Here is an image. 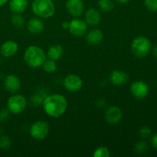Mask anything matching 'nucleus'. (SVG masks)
<instances>
[{"mask_svg": "<svg viewBox=\"0 0 157 157\" xmlns=\"http://www.w3.org/2000/svg\"><path fill=\"white\" fill-rule=\"evenodd\" d=\"M63 84L69 92H77L82 88L83 81L78 75L71 74L64 78Z\"/></svg>", "mask_w": 157, "mask_h": 157, "instance_id": "8", "label": "nucleus"}, {"mask_svg": "<svg viewBox=\"0 0 157 157\" xmlns=\"http://www.w3.org/2000/svg\"><path fill=\"white\" fill-rule=\"evenodd\" d=\"M11 140L9 136H0V148L2 150H8L11 147Z\"/></svg>", "mask_w": 157, "mask_h": 157, "instance_id": "25", "label": "nucleus"}, {"mask_svg": "<svg viewBox=\"0 0 157 157\" xmlns=\"http://www.w3.org/2000/svg\"><path fill=\"white\" fill-rule=\"evenodd\" d=\"M41 67H43V70H44L46 73H54V72L56 71L57 70L56 61H53V60L52 59H49V58L48 59L46 58L45 61H44V63H43Z\"/></svg>", "mask_w": 157, "mask_h": 157, "instance_id": "20", "label": "nucleus"}, {"mask_svg": "<svg viewBox=\"0 0 157 157\" xmlns=\"http://www.w3.org/2000/svg\"><path fill=\"white\" fill-rule=\"evenodd\" d=\"M93 156L94 157H109L110 156V150L105 147H99L94 151Z\"/></svg>", "mask_w": 157, "mask_h": 157, "instance_id": "23", "label": "nucleus"}, {"mask_svg": "<svg viewBox=\"0 0 157 157\" xmlns=\"http://www.w3.org/2000/svg\"><path fill=\"white\" fill-rule=\"evenodd\" d=\"M49 133V125L46 121H38L32 124L29 129L31 136L36 140H43Z\"/></svg>", "mask_w": 157, "mask_h": 157, "instance_id": "6", "label": "nucleus"}, {"mask_svg": "<svg viewBox=\"0 0 157 157\" xmlns=\"http://www.w3.org/2000/svg\"><path fill=\"white\" fill-rule=\"evenodd\" d=\"M104 39V33L101 30L98 29H92L86 36V41L90 45H97L99 44Z\"/></svg>", "mask_w": 157, "mask_h": 157, "instance_id": "16", "label": "nucleus"}, {"mask_svg": "<svg viewBox=\"0 0 157 157\" xmlns=\"http://www.w3.org/2000/svg\"><path fill=\"white\" fill-rule=\"evenodd\" d=\"M32 9L37 16L41 18H49L55 15V5L52 0H33Z\"/></svg>", "mask_w": 157, "mask_h": 157, "instance_id": "3", "label": "nucleus"}, {"mask_svg": "<svg viewBox=\"0 0 157 157\" xmlns=\"http://www.w3.org/2000/svg\"><path fill=\"white\" fill-rule=\"evenodd\" d=\"M130 93L136 99H143L148 95L150 87L148 84L142 81H134L130 85Z\"/></svg>", "mask_w": 157, "mask_h": 157, "instance_id": "9", "label": "nucleus"}, {"mask_svg": "<svg viewBox=\"0 0 157 157\" xmlns=\"http://www.w3.org/2000/svg\"><path fill=\"white\" fill-rule=\"evenodd\" d=\"M12 22L16 28H21L25 24V18L21 14H14L12 17Z\"/></svg>", "mask_w": 157, "mask_h": 157, "instance_id": "24", "label": "nucleus"}, {"mask_svg": "<svg viewBox=\"0 0 157 157\" xmlns=\"http://www.w3.org/2000/svg\"><path fill=\"white\" fill-rule=\"evenodd\" d=\"M47 58L45 52L38 45H30L24 53V60L26 64L32 68H38L42 66Z\"/></svg>", "mask_w": 157, "mask_h": 157, "instance_id": "2", "label": "nucleus"}, {"mask_svg": "<svg viewBox=\"0 0 157 157\" xmlns=\"http://www.w3.org/2000/svg\"><path fill=\"white\" fill-rule=\"evenodd\" d=\"M105 120L108 124H117L121 121L123 117L121 108L117 106H111L108 107L105 111Z\"/></svg>", "mask_w": 157, "mask_h": 157, "instance_id": "11", "label": "nucleus"}, {"mask_svg": "<svg viewBox=\"0 0 157 157\" xmlns=\"http://www.w3.org/2000/svg\"><path fill=\"white\" fill-rule=\"evenodd\" d=\"M69 28L67 30L74 36L82 37L86 34L87 31V24L85 21L81 18H75L71 20Z\"/></svg>", "mask_w": 157, "mask_h": 157, "instance_id": "7", "label": "nucleus"}, {"mask_svg": "<svg viewBox=\"0 0 157 157\" xmlns=\"http://www.w3.org/2000/svg\"><path fill=\"white\" fill-rule=\"evenodd\" d=\"M27 107V100L21 94H14L7 101V108L9 113L19 114Z\"/></svg>", "mask_w": 157, "mask_h": 157, "instance_id": "5", "label": "nucleus"}, {"mask_svg": "<svg viewBox=\"0 0 157 157\" xmlns=\"http://www.w3.org/2000/svg\"><path fill=\"white\" fill-rule=\"evenodd\" d=\"M69 24H70V22H69L68 21H64V22L62 23V25H62V28L64 29H68V28H69Z\"/></svg>", "mask_w": 157, "mask_h": 157, "instance_id": "30", "label": "nucleus"}, {"mask_svg": "<svg viewBox=\"0 0 157 157\" xmlns=\"http://www.w3.org/2000/svg\"><path fill=\"white\" fill-rule=\"evenodd\" d=\"M44 29V25L42 20L35 17L32 18L27 22V29L29 32L32 34H39L43 32Z\"/></svg>", "mask_w": 157, "mask_h": 157, "instance_id": "17", "label": "nucleus"}, {"mask_svg": "<svg viewBox=\"0 0 157 157\" xmlns=\"http://www.w3.org/2000/svg\"><path fill=\"white\" fill-rule=\"evenodd\" d=\"M151 130L148 127H146V126L140 127L139 130V135L142 139H148L151 136Z\"/></svg>", "mask_w": 157, "mask_h": 157, "instance_id": "26", "label": "nucleus"}, {"mask_svg": "<svg viewBox=\"0 0 157 157\" xmlns=\"http://www.w3.org/2000/svg\"><path fill=\"white\" fill-rule=\"evenodd\" d=\"M151 144L153 148L157 150V133L153 135L151 139Z\"/></svg>", "mask_w": 157, "mask_h": 157, "instance_id": "29", "label": "nucleus"}, {"mask_svg": "<svg viewBox=\"0 0 157 157\" xmlns=\"http://www.w3.org/2000/svg\"><path fill=\"white\" fill-rule=\"evenodd\" d=\"M9 110H0V121H4L9 117Z\"/></svg>", "mask_w": 157, "mask_h": 157, "instance_id": "28", "label": "nucleus"}, {"mask_svg": "<svg viewBox=\"0 0 157 157\" xmlns=\"http://www.w3.org/2000/svg\"><path fill=\"white\" fill-rule=\"evenodd\" d=\"M18 45L13 40H8L3 43L0 48V53L6 58H10L17 53Z\"/></svg>", "mask_w": 157, "mask_h": 157, "instance_id": "13", "label": "nucleus"}, {"mask_svg": "<svg viewBox=\"0 0 157 157\" xmlns=\"http://www.w3.org/2000/svg\"><path fill=\"white\" fill-rule=\"evenodd\" d=\"M8 1H9V0H0V7L5 6V5L8 2Z\"/></svg>", "mask_w": 157, "mask_h": 157, "instance_id": "33", "label": "nucleus"}, {"mask_svg": "<svg viewBox=\"0 0 157 157\" xmlns=\"http://www.w3.org/2000/svg\"><path fill=\"white\" fill-rule=\"evenodd\" d=\"M65 6L67 12L75 18L81 16L84 13V5L83 0H67Z\"/></svg>", "mask_w": 157, "mask_h": 157, "instance_id": "10", "label": "nucleus"}, {"mask_svg": "<svg viewBox=\"0 0 157 157\" xmlns=\"http://www.w3.org/2000/svg\"><path fill=\"white\" fill-rule=\"evenodd\" d=\"M98 6L100 9L104 12H111L114 8V3L113 0H99Z\"/></svg>", "mask_w": 157, "mask_h": 157, "instance_id": "21", "label": "nucleus"}, {"mask_svg": "<svg viewBox=\"0 0 157 157\" xmlns=\"http://www.w3.org/2000/svg\"><path fill=\"white\" fill-rule=\"evenodd\" d=\"M110 82L116 86L124 85L129 81V75L124 71L114 70L110 73Z\"/></svg>", "mask_w": 157, "mask_h": 157, "instance_id": "14", "label": "nucleus"}, {"mask_svg": "<svg viewBox=\"0 0 157 157\" xmlns=\"http://www.w3.org/2000/svg\"><path fill=\"white\" fill-rule=\"evenodd\" d=\"M4 85L9 92L15 94L21 89V81L15 75H9L6 76L4 81Z\"/></svg>", "mask_w": 157, "mask_h": 157, "instance_id": "12", "label": "nucleus"}, {"mask_svg": "<svg viewBox=\"0 0 157 157\" xmlns=\"http://www.w3.org/2000/svg\"><path fill=\"white\" fill-rule=\"evenodd\" d=\"M145 6L151 12L157 11V0H144Z\"/></svg>", "mask_w": 157, "mask_h": 157, "instance_id": "27", "label": "nucleus"}, {"mask_svg": "<svg viewBox=\"0 0 157 157\" xmlns=\"http://www.w3.org/2000/svg\"><path fill=\"white\" fill-rule=\"evenodd\" d=\"M101 20V15L99 11L95 8H90L85 12V21L87 25L97 26Z\"/></svg>", "mask_w": 157, "mask_h": 157, "instance_id": "15", "label": "nucleus"}, {"mask_svg": "<svg viewBox=\"0 0 157 157\" xmlns=\"http://www.w3.org/2000/svg\"><path fill=\"white\" fill-rule=\"evenodd\" d=\"M42 105L46 114L51 117L58 118L67 110V101L62 94H54L44 98Z\"/></svg>", "mask_w": 157, "mask_h": 157, "instance_id": "1", "label": "nucleus"}, {"mask_svg": "<svg viewBox=\"0 0 157 157\" xmlns=\"http://www.w3.org/2000/svg\"><path fill=\"white\" fill-rule=\"evenodd\" d=\"M151 41L144 36H138L133 40L131 43V51L137 58H144L147 56L151 49Z\"/></svg>", "mask_w": 157, "mask_h": 157, "instance_id": "4", "label": "nucleus"}, {"mask_svg": "<svg viewBox=\"0 0 157 157\" xmlns=\"http://www.w3.org/2000/svg\"><path fill=\"white\" fill-rule=\"evenodd\" d=\"M115 1L118 3H121V4H125V3L129 2L130 0H115Z\"/></svg>", "mask_w": 157, "mask_h": 157, "instance_id": "31", "label": "nucleus"}, {"mask_svg": "<svg viewBox=\"0 0 157 157\" xmlns=\"http://www.w3.org/2000/svg\"><path fill=\"white\" fill-rule=\"evenodd\" d=\"M153 55L155 58H157V45L155 46L153 49Z\"/></svg>", "mask_w": 157, "mask_h": 157, "instance_id": "32", "label": "nucleus"}, {"mask_svg": "<svg viewBox=\"0 0 157 157\" xmlns=\"http://www.w3.org/2000/svg\"><path fill=\"white\" fill-rule=\"evenodd\" d=\"M148 145L144 141H139L134 146V152L137 154H144L148 151Z\"/></svg>", "mask_w": 157, "mask_h": 157, "instance_id": "22", "label": "nucleus"}, {"mask_svg": "<svg viewBox=\"0 0 157 157\" xmlns=\"http://www.w3.org/2000/svg\"><path fill=\"white\" fill-rule=\"evenodd\" d=\"M29 0H11L9 9L14 14H21L27 9Z\"/></svg>", "mask_w": 157, "mask_h": 157, "instance_id": "18", "label": "nucleus"}, {"mask_svg": "<svg viewBox=\"0 0 157 157\" xmlns=\"http://www.w3.org/2000/svg\"><path fill=\"white\" fill-rule=\"evenodd\" d=\"M64 55V48L60 44H54L48 48L47 52V57L53 61H58L62 58Z\"/></svg>", "mask_w": 157, "mask_h": 157, "instance_id": "19", "label": "nucleus"}]
</instances>
